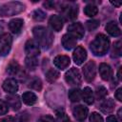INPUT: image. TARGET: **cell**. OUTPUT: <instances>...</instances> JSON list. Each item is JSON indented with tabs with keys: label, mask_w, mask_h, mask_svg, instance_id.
Returning <instances> with one entry per match:
<instances>
[{
	"label": "cell",
	"mask_w": 122,
	"mask_h": 122,
	"mask_svg": "<svg viewBox=\"0 0 122 122\" xmlns=\"http://www.w3.org/2000/svg\"><path fill=\"white\" fill-rule=\"evenodd\" d=\"M32 17L36 21H43L46 18V13L41 10H35L32 13Z\"/></svg>",
	"instance_id": "f546056e"
},
{
	"label": "cell",
	"mask_w": 122,
	"mask_h": 122,
	"mask_svg": "<svg viewBox=\"0 0 122 122\" xmlns=\"http://www.w3.org/2000/svg\"><path fill=\"white\" fill-rule=\"evenodd\" d=\"M8 104L4 101L0 99V114H6L8 112Z\"/></svg>",
	"instance_id": "e575fe53"
},
{
	"label": "cell",
	"mask_w": 122,
	"mask_h": 122,
	"mask_svg": "<svg viewBox=\"0 0 122 122\" xmlns=\"http://www.w3.org/2000/svg\"><path fill=\"white\" fill-rule=\"evenodd\" d=\"M118 117H119V119H120V120L122 119V116H121V109H119V110H118Z\"/></svg>",
	"instance_id": "7bdbcfd3"
},
{
	"label": "cell",
	"mask_w": 122,
	"mask_h": 122,
	"mask_svg": "<svg viewBox=\"0 0 122 122\" xmlns=\"http://www.w3.org/2000/svg\"><path fill=\"white\" fill-rule=\"evenodd\" d=\"M112 53H114L116 56H120L121 53H122V44H121V41L118 40L116 41L114 44H113V47H112Z\"/></svg>",
	"instance_id": "1f68e13d"
},
{
	"label": "cell",
	"mask_w": 122,
	"mask_h": 122,
	"mask_svg": "<svg viewBox=\"0 0 122 122\" xmlns=\"http://www.w3.org/2000/svg\"><path fill=\"white\" fill-rule=\"evenodd\" d=\"M107 95V90L103 87V86H99L96 88V92H95V96L96 98L99 99H103L105 96Z\"/></svg>",
	"instance_id": "4dcf8cb0"
},
{
	"label": "cell",
	"mask_w": 122,
	"mask_h": 122,
	"mask_svg": "<svg viewBox=\"0 0 122 122\" xmlns=\"http://www.w3.org/2000/svg\"><path fill=\"white\" fill-rule=\"evenodd\" d=\"M81 97L83 98V100H84L88 105H92V104L93 103V99H94V97H93V92H92V89L89 88V87L84 88V90H83L82 92H81Z\"/></svg>",
	"instance_id": "ffe728a7"
},
{
	"label": "cell",
	"mask_w": 122,
	"mask_h": 122,
	"mask_svg": "<svg viewBox=\"0 0 122 122\" xmlns=\"http://www.w3.org/2000/svg\"><path fill=\"white\" fill-rule=\"evenodd\" d=\"M117 77H118V79H119V80L121 79V68H119V70H118V72H117Z\"/></svg>",
	"instance_id": "b9f144b4"
},
{
	"label": "cell",
	"mask_w": 122,
	"mask_h": 122,
	"mask_svg": "<svg viewBox=\"0 0 122 122\" xmlns=\"http://www.w3.org/2000/svg\"><path fill=\"white\" fill-rule=\"evenodd\" d=\"M99 73H100V76L103 80H110L112 76V68L106 64V63H101L99 65Z\"/></svg>",
	"instance_id": "9a60e30c"
},
{
	"label": "cell",
	"mask_w": 122,
	"mask_h": 122,
	"mask_svg": "<svg viewBox=\"0 0 122 122\" xmlns=\"http://www.w3.org/2000/svg\"><path fill=\"white\" fill-rule=\"evenodd\" d=\"M90 122H104L102 116L97 112H92L90 116Z\"/></svg>",
	"instance_id": "836d02e7"
},
{
	"label": "cell",
	"mask_w": 122,
	"mask_h": 122,
	"mask_svg": "<svg viewBox=\"0 0 122 122\" xmlns=\"http://www.w3.org/2000/svg\"><path fill=\"white\" fill-rule=\"evenodd\" d=\"M32 33L35 37V41L44 50H48L51 46L53 41V35L51 32V30H49L46 27L37 26L33 28Z\"/></svg>",
	"instance_id": "6da1fadb"
},
{
	"label": "cell",
	"mask_w": 122,
	"mask_h": 122,
	"mask_svg": "<svg viewBox=\"0 0 122 122\" xmlns=\"http://www.w3.org/2000/svg\"><path fill=\"white\" fill-rule=\"evenodd\" d=\"M44 6H45L47 9L51 10V9H52V8L54 7V3H53V2H51V1H47V2L44 3Z\"/></svg>",
	"instance_id": "f35d334b"
},
{
	"label": "cell",
	"mask_w": 122,
	"mask_h": 122,
	"mask_svg": "<svg viewBox=\"0 0 122 122\" xmlns=\"http://www.w3.org/2000/svg\"><path fill=\"white\" fill-rule=\"evenodd\" d=\"M70 63H71L70 57L67 55H57L53 59V64L55 65V67H57L60 70L67 69L69 67Z\"/></svg>",
	"instance_id": "4fadbf2b"
},
{
	"label": "cell",
	"mask_w": 122,
	"mask_h": 122,
	"mask_svg": "<svg viewBox=\"0 0 122 122\" xmlns=\"http://www.w3.org/2000/svg\"><path fill=\"white\" fill-rule=\"evenodd\" d=\"M25 9V6L17 1L8 2L0 7V15L1 16H11L20 13Z\"/></svg>",
	"instance_id": "3957f363"
},
{
	"label": "cell",
	"mask_w": 122,
	"mask_h": 122,
	"mask_svg": "<svg viewBox=\"0 0 122 122\" xmlns=\"http://www.w3.org/2000/svg\"><path fill=\"white\" fill-rule=\"evenodd\" d=\"M12 43V37L10 33H3L0 36V55L6 56L11 48Z\"/></svg>",
	"instance_id": "5b68a950"
},
{
	"label": "cell",
	"mask_w": 122,
	"mask_h": 122,
	"mask_svg": "<svg viewBox=\"0 0 122 122\" xmlns=\"http://www.w3.org/2000/svg\"><path fill=\"white\" fill-rule=\"evenodd\" d=\"M111 4L113 5V6H116V7H120V6H121V3H120V2H113V1H111Z\"/></svg>",
	"instance_id": "60d3db41"
},
{
	"label": "cell",
	"mask_w": 122,
	"mask_h": 122,
	"mask_svg": "<svg viewBox=\"0 0 122 122\" xmlns=\"http://www.w3.org/2000/svg\"><path fill=\"white\" fill-rule=\"evenodd\" d=\"M37 122H54V119L51 115H44V116H41Z\"/></svg>",
	"instance_id": "d590c367"
},
{
	"label": "cell",
	"mask_w": 122,
	"mask_h": 122,
	"mask_svg": "<svg viewBox=\"0 0 122 122\" xmlns=\"http://www.w3.org/2000/svg\"><path fill=\"white\" fill-rule=\"evenodd\" d=\"M20 71H21V68L15 60H11L7 67V72L10 75H16L19 73Z\"/></svg>",
	"instance_id": "603a6c76"
},
{
	"label": "cell",
	"mask_w": 122,
	"mask_h": 122,
	"mask_svg": "<svg viewBox=\"0 0 122 122\" xmlns=\"http://www.w3.org/2000/svg\"><path fill=\"white\" fill-rule=\"evenodd\" d=\"M107 122H119V120H117L114 115H110L107 117Z\"/></svg>",
	"instance_id": "ab89813d"
},
{
	"label": "cell",
	"mask_w": 122,
	"mask_h": 122,
	"mask_svg": "<svg viewBox=\"0 0 122 122\" xmlns=\"http://www.w3.org/2000/svg\"><path fill=\"white\" fill-rule=\"evenodd\" d=\"M65 80L71 86H79L82 82V76L77 69L71 68L66 72Z\"/></svg>",
	"instance_id": "277c9868"
},
{
	"label": "cell",
	"mask_w": 122,
	"mask_h": 122,
	"mask_svg": "<svg viewBox=\"0 0 122 122\" xmlns=\"http://www.w3.org/2000/svg\"><path fill=\"white\" fill-rule=\"evenodd\" d=\"M114 109V102L112 99L109 98L103 101L100 105V110L104 113H111Z\"/></svg>",
	"instance_id": "44dd1931"
},
{
	"label": "cell",
	"mask_w": 122,
	"mask_h": 122,
	"mask_svg": "<svg viewBox=\"0 0 122 122\" xmlns=\"http://www.w3.org/2000/svg\"><path fill=\"white\" fill-rule=\"evenodd\" d=\"M68 96L71 102H78L81 100V92L78 89H71L69 91Z\"/></svg>",
	"instance_id": "cb8c5ba5"
},
{
	"label": "cell",
	"mask_w": 122,
	"mask_h": 122,
	"mask_svg": "<svg viewBox=\"0 0 122 122\" xmlns=\"http://www.w3.org/2000/svg\"><path fill=\"white\" fill-rule=\"evenodd\" d=\"M114 96H115V98H116L118 101H122V89H121V88H119V89L116 90Z\"/></svg>",
	"instance_id": "8d00e7d4"
},
{
	"label": "cell",
	"mask_w": 122,
	"mask_h": 122,
	"mask_svg": "<svg viewBox=\"0 0 122 122\" xmlns=\"http://www.w3.org/2000/svg\"><path fill=\"white\" fill-rule=\"evenodd\" d=\"M61 43L64 49L66 50H71L76 46V40L70 34H64L61 39Z\"/></svg>",
	"instance_id": "ac0fdd59"
},
{
	"label": "cell",
	"mask_w": 122,
	"mask_h": 122,
	"mask_svg": "<svg viewBox=\"0 0 122 122\" xmlns=\"http://www.w3.org/2000/svg\"><path fill=\"white\" fill-rule=\"evenodd\" d=\"M68 31L71 36H72L75 40L76 39H81L83 36H84V33H85V30H84V27L76 22V23H72L71 24L69 27H68Z\"/></svg>",
	"instance_id": "52a82bcc"
},
{
	"label": "cell",
	"mask_w": 122,
	"mask_h": 122,
	"mask_svg": "<svg viewBox=\"0 0 122 122\" xmlns=\"http://www.w3.org/2000/svg\"><path fill=\"white\" fill-rule=\"evenodd\" d=\"M72 58H73V61H74V63L76 65L83 64V62L87 58V51H86V50L83 47H81V46L76 47V49L74 50V51L72 53Z\"/></svg>",
	"instance_id": "9c48e42d"
},
{
	"label": "cell",
	"mask_w": 122,
	"mask_h": 122,
	"mask_svg": "<svg viewBox=\"0 0 122 122\" xmlns=\"http://www.w3.org/2000/svg\"><path fill=\"white\" fill-rule=\"evenodd\" d=\"M106 30L107 32L112 35V36H119L120 33H121V30L119 29V27L117 26V24L114 22V21H110L107 25H106Z\"/></svg>",
	"instance_id": "d6986e66"
},
{
	"label": "cell",
	"mask_w": 122,
	"mask_h": 122,
	"mask_svg": "<svg viewBox=\"0 0 122 122\" xmlns=\"http://www.w3.org/2000/svg\"><path fill=\"white\" fill-rule=\"evenodd\" d=\"M3 90L10 93V94H15V92L18 91V84L17 81L13 78H8L3 82Z\"/></svg>",
	"instance_id": "30bf717a"
},
{
	"label": "cell",
	"mask_w": 122,
	"mask_h": 122,
	"mask_svg": "<svg viewBox=\"0 0 122 122\" xmlns=\"http://www.w3.org/2000/svg\"><path fill=\"white\" fill-rule=\"evenodd\" d=\"M56 120L57 122H71L69 116L63 111H59L56 112Z\"/></svg>",
	"instance_id": "f1b7e54d"
},
{
	"label": "cell",
	"mask_w": 122,
	"mask_h": 122,
	"mask_svg": "<svg viewBox=\"0 0 122 122\" xmlns=\"http://www.w3.org/2000/svg\"><path fill=\"white\" fill-rule=\"evenodd\" d=\"M29 87L30 89H32V90H35V91H41V89H42V81L40 80V78H37V77L33 78L30 81Z\"/></svg>",
	"instance_id": "83f0119b"
},
{
	"label": "cell",
	"mask_w": 122,
	"mask_h": 122,
	"mask_svg": "<svg viewBox=\"0 0 122 122\" xmlns=\"http://www.w3.org/2000/svg\"><path fill=\"white\" fill-rule=\"evenodd\" d=\"M49 23H50V26L51 27V29L55 31H59L62 30L63 26H64V20L63 18L60 16V15H51L50 17V20H49Z\"/></svg>",
	"instance_id": "7c38bea8"
},
{
	"label": "cell",
	"mask_w": 122,
	"mask_h": 122,
	"mask_svg": "<svg viewBox=\"0 0 122 122\" xmlns=\"http://www.w3.org/2000/svg\"><path fill=\"white\" fill-rule=\"evenodd\" d=\"M62 13L68 20H73L77 17L78 9L72 5H65L62 8Z\"/></svg>",
	"instance_id": "8fae6325"
},
{
	"label": "cell",
	"mask_w": 122,
	"mask_h": 122,
	"mask_svg": "<svg viewBox=\"0 0 122 122\" xmlns=\"http://www.w3.org/2000/svg\"><path fill=\"white\" fill-rule=\"evenodd\" d=\"M83 74L88 82H92L96 75V67L93 61H89L83 68Z\"/></svg>",
	"instance_id": "ba28073f"
},
{
	"label": "cell",
	"mask_w": 122,
	"mask_h": 122,
	"mask_svg": "<svg viewBox=\"0 0 122 122\" xmlns=\"http://www.w3.org/2000/svg\"><path fill=\"white\" fill-rule=\"evenodd\" d=\"M25 52L28 57H36L37 55H39L40 49L38 43L33 39L28 40L25 45Z\"/></svg>",
	"instance_id": "8992f818"
},
{
	"label": "cell",
	"mask_w": 122,
	"mask_h": 122,
	"mask_svg": "<svg viewBox=\"0 0 122 122\" xmlns=\"http://www.w3.org/2000/svg\"><path fill=\"white\" fill-rule=\"evenodd\" d=\"M84 12H85V14H86L87 16L92 17V16H94V15L97 14L98 9H97L96 6H94V5H92V4H89V5H87V6L84 8Z\"/></svg>",
	"instance_id": "d4e9b609"
},
{
	"label": "cell",
	"mask_w": 122,
	"mask_h": 122,
	"mask_svg": "<svg viewBox=\"0 0 122 122\" xmlns=\"http://www.w3.org/2000/svg\"><path fill=\"white\" fill-rule=\"evenodd\" d=\"M109 47H110V40L103 33L97 34L90 45L92 52L96 56H102L105 53H107Z\"/></svg>",
	"instance_id": "7a4b0ae2"
},
{
	"label": "cell",
	"mask_w": 122,
	"mask_h": 122,
	"mask_svg": "<svg viewBox=\"0 0 122 122\" xmlns=\"http://www.w3.org/2000/svg\"><path fill=\"white\" fill-rule=\"evenodd\" d=\"M24 21L21 18H14L10 21L9 23V29L12 33H18L22 30Z\"/></svg>",
	"instance_id": "2e32d148"
},
{
	"label": "cell",
	"mask_w": 122,
	"mask_h": 122,
	"mask_svg": "<svg viewBox=\"0 0 122 122\" xmlns=\"http://www.w3.org/2000/svg\"><path fill=\"white\" fill-rule=\"evenodd\" d=\"M72 114L78 121H83L88 115V109L83 105L75 106L72 110Z\"/></svg>",
	"instance_id": "5bb4252c"
},
{
	"label": "cell",
	"mask_w": 122,
	"mask_h": 122,
	"mask_svg": "<svg viewBox=\"0 0 122 122\" xmlns=\"http://www.w3.org/2000/svg\"><path fill=\"white\" fill-rule=\"evenodd\" d=\"M86 25H87V28H88L89 30H93L98 28L99 21L98 20H94V19L93 20H89V21H87Z\"/></svg>",
	"instance_id": "d6a6232c"
},
{
	"label": "cell",
	"mask_w": 122,
	"mask_h": 122,
	"mask_svg": "<svg viewBox=\"0 0 122 122\" xmlns=\"http://www.w3.org/2000/svg\"><path fill=\"white\" fill-rule=\"evenodd\" d=\"M59 77V71H56L55 69H51L49 71L46 73V79L50 83H53L57 78Z\"/></svg>",
	"instance_id": "4316f807"
},
{
	"label": "cell",
	"mask_w": 122,
	"mask_h": 122,
	"mask_svg": "<svg viewBox=\"0 0 122 122\" xmlns=\"http://www.w3.org/2000/svg\"><path fill=\"white\" fill-rule=\"evenodd\" d=\"M22 100H23V102H24L26 105L31 106V105H33V104L36 103V101H37V96H36L33 92H24L23 95H22Z\"/></svg>",
	"instance_id": "7402d4cb"
},
{
	"label": "cell",
	"mask_w": 122,
	"mask_h": 122,
	"mask_svg": "<svg viewBox=\"0 0 122 122\" xmlns=\"http://www.w3.org/2000/svg\"><path fill=\"white\" fill-rule=\"evenodd\" d=\"M6 99H7L8 105L10 107H11V109L13 111H17V110L20 109V107H21V100H20L18 95L10 94V95H8Z\"/></svg>",
	"instance_id": "e0dca14e"
},
{
	"label": "cell",
	"mask_w": 122,
	"mask_h": 122,
	"mask_svg": "<svg viewBox=\"0 0 122 122\" xmlns=\"http://www.w3.org/2000/svg\"><path fill=\"white\" fill-rule=\"evenodd\" d=\"M25 65L26 67L29 69V70H35L37 68V65H38V61L36 59V57H26L25 59Z\"/></svg>",
	"instance_id": "484cf974"
},
{
	"label": "cell",
	"mask_w": 122,
	"mask_h": 122,
	"mask_svg": "<svg viewBox=\"0 0 122 122\" xmlns=\"http://www.w3.org/2000/svg\"><path fill=\"white\" fill-rule=\"evenodd\" d=\"M0 122H15V118L13 116H6L0 119Z\"/></svg>",
	"instance_id": "74e56055"
}]
</instances>
